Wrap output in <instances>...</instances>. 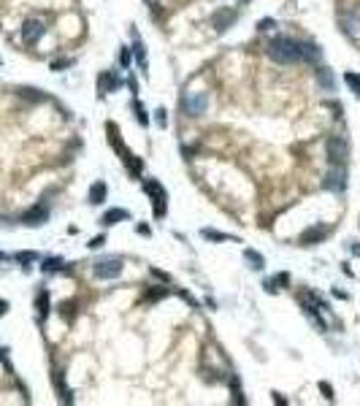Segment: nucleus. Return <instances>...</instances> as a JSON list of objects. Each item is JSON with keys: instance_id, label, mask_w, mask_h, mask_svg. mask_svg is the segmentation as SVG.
<instances>
[{"instance_id": "nucleus-1", "label": "nucleus", "mask_w": 360, "mask_h": 406, "mask_svg": "<svg viewBox=\"0 0 360 406\" xmlns=\"http://www.w3.org/2000/svg\"><path fill=\"white\" fill-rule=\"evenodd\" d=\"M268 57L279 65H293L301 60V44L290 36H274L268 41Z\"/></svg>"}, {"instance_id": "nucleus-2", "label": "nucleus", "mask_w": 360, "mask_h": 406, "mask_svg": "<svg viewBox=\"0 0 360 406\" xmlns=\"http://www.w3.org/2000/svg\"><path fill=\"white\" fill-rule=\"evenodd\" d=\"M122 265H125L122 257H103L92 265V274H95L98 279H117L122 274Z\"/></svg>"}, {"instance_id": "nucleus-3", "label": "nucleus", "mask_w": 360, "mask_h": 406, "mask_svg": "<svg viewBox=\"0 0 360 406\" xmlns=\"http://www.w3.org/2000/svg\"><path fill=\"white\" fill-rule=\"evenodd\" d=\"M184 106V114H190V117H201L203 111L208 108V95L206 92H187L182 101Z\"/></svg>"}, {"instance_id": "nucleus-4", "label": "nucleus", "mask_w": 360, "mask_h": 406, "mask_svg": "<svg viewBox=\"0 0 360 406\" xmlns=\"http://www.w3.org/2000/svg\"><path fill=\"white\" fill-rule=\"evenodd\" d=\"M347 157H350V144L339 136L328 138V160L333 162V165H344Z\"/></svg>"}, {"instance_id": "nucleus-5", "label": "nucleus", "mask_w": 360, "mask_h": 406, "mask_svg": "<svg viewBox=\"0 0 360 406\" xmlns=\"http://www.w3.org/2000/svg\"><path fill=\"white\" fill-rule=\"evenodd\" d=\"M144 193L152 198L154 214H157V217H162V214H165V190L160 187V182H154V179H147V182H144Z\"/></svg>"}, {"instance_id": "nucleus-6", "label": "nucleus", "mask_w": 360, "mask_h": 406, "mask_svg": "<svg viewBox=\"0 0 360 406\" xmlns=\"http://www.w3.org/2000/svg\"><path fill=\"white\" fill-rule=\"evenodd\" d=\"M236 16H239V11H233V8H219V11H214V16H211V27L217 33H225L230 25L236 22Z\"/></svg>"}, {"instance_id": "nucleus-7", "label": "nucleus", "mask_w": 360, "mask_h": 406, "mask_svg": "<svg viewBox=\"0 0 360 406\" xmlns=\"http://www.w3.org/2000/svg\"><path fill=\"white\" fill-rule=\"evenodd\" d=\"M46 27L41 19H27L25 25H22V38H25V44H38L41 38H44Z\"/></svg>"}, {"instance_id": "nucleus-8", "label": "nucleus", "mask_w": 360, "mask_h": 406, "mask_svg": "<svg viewBox=\"0 0 360 406\" xmlns=\"http://www.w3.org/2000/svg\"><path fill=\"white\" fill-rule=\"evenodd\" d=\"M322 187L325 190H344L347 187V171H344V165H333L330 168V173L325 176V182H322Z\"/></svg>"}, {"instance_id": "nucleus-9", "label": "nucleus", "mask_w": 360, "mask_h": 406, "mask_svg": "<svg viewBox=\"0 0 360 406\" xmlns=\"http://www.w3.org/2000/svg\"><path fill=\"white\" fill-rule=\"evenodd\" d=\"M46 219H49V208L41 203V206H33L30 211H25V217H22V222L25 225H44Z\"/></svg>"}, {"instance_id": "nucleus-10", "label": "nucleus", "mask_w": 360, "mask_h": 406, "mask_svg": "<svg viewBox=\"0 0 360 406\" xmlns=\"http://www.w3.org/2000/svg\"><path fill=\"white\" fill-rule=\"evenodd\" d=\"M325 236H328V228H325V225H314V228L301 233V244H304V247H311V244H320Z\"/></svg>"}, {"instance_id": "nucleus-11", "label": "nucleus", "mask_w": 360, "mask_h": 406, "mask_svg": "<svg viewBox=\"0 0 360 406\" xmlns=\"http://www.w3.org/2000/svg\"><path fill=\"white\" fill-rule=\"evenodd\" d=\"M117 87H119V79L114 76V73L106 71V73H101V76H98V90H101V92H114Z\"/></svg>"}, {"instance_id": "nucleus-12", "label": "nucleus", "mask_w": 360, "mask_h": 406, "mask_svg": "<svg viewBox=\"0 0 360 406\" xmlns=\"http://www.w3.org/2000/svg\"><path fill=\"white\" fill-rule=\"evenodd\" d=\"M301 60H306V62H317V60H320V46L311 44V41L301 44Z\"/></svg>"}, {"instance_id": "nucleus-13", "label": "nucleus", "mask_w": 360, "mask_h": 406, "mask_svg": "<svg viewBox=\"0 0 360 406\" xmlns=\"http://www.w3.org/2000/svg\"><path fill=\"white\" fill-rule=\"evenodd\" d=\"M127 217H130L127 208H108V211L103 214V225H117V222H122V219H127Z\"/></svg>"}, {"instance_id": "nucleus-14", "label": "nucleus", "mask_w": 360, "mask_h": 406, "mask_svg": "<svg viewBox=\"0 0 360 406\" xmlns=\"http://www.w3.org/2000/svg\"><path fill=\"white\" fill-rule=\"evenodd\" d=\"M317 84H320L325 92H333V73H330L328 68H320V71H317Z\"/></svg>"}, {"instance_id": "nucleus-15", "label": "nucleus", "mask_w": 360, "mask_h": 406, "mask_svg": "<svg viewBox=\"0 0 360 406\" xmlns=\"http://www.w3.org/2000/svg\"><path fill=\"white\" fill-rule=\"evenodd\" d=\"M106 184H103V182H95V184H92V187H90V203H101L103 198H106Z\"/></svg>"}, {"instance_id": "nucleus-16", "label": "nucleus", "mask_w": 360, "mask_h": 406, "mask_svg": "<svg viewBox=\"0 0 360 406\" xmlns=\"http://www.w3.org/2000/svg\"><path fill=\"white\" fill-rule=\"evenodd\" d=\"M244 257H247V263L252 265L255 271H260L265 265V260H263V254L260 252H255V249H247V252H244Z\"/></svg>"}, {"instance_id": "nucleus-17", "label": "nucleus", "mask_w": 360, "mask_h": 406, "mask_svg": "<svg viewBox=\"0 0 360 406\" xmlns=\"http://www.w3.org/2000/svg\"><path fill=\"white\" fill-rule=\"evenodd\" d=\"M38 311H41V317L49 314V293H46V290L38 293Z\"/></svg>"}, {"instance_id": "nucleus-18", "label": "nucleus", "mask_w": 360, "mask_h": 406, "mask_svg": "<svg viewBox=\"0 0 360 406\" xmlns=\"http://www.w3.org/2000/svg\"><path fill=\"white\" fill-rule=\"evenodd\" d=\"M344 81H347V84H350L352 90H355L358 95H360V76H358V73H344Z\"/></svg>"}, {"instance_id": "nucleus-19", "label": "nucleus", "mask_w": 360, "mask_h": 406, "mask_svg": "<svg viewBox=\"0 0 360 406\" xmlns=\"http://www.w3.org/2000/svg\"><path fill=\"white\" fill-rule=\"evenodd\" d=\"M60 268H62V260L60 257H51V260H46V263H44L46 274H49V271H60Z\"/></svg>"}, {"instance_id": "nucleus-20", "label": "nucleus", "mask_w": 360, "mask_h": 406, "mask_svg": "<svg viewBox=\"0 0 360 406\" xmlns=\"http://www.w3.org/2000/svg\"><path fill=\"white\" fill-rule=\"evenodd\" d=\"M201 233L206 236V239H211V241H225V239H228L225 233H217V230H208V228H203Z\"/></svg>"}, {"instance_id": "nucleus-21", "label": "nucleus", "mask_w": 360, "mask_h": 406, "mask_svg": "<svg viewBox=\"0 0 360 406\" xmlns=\"http://www.w3.org/2000/svg\"><path fill=\"white\" fill-rule=\"evenodd\" d=\"M133 108H136V119L141 122V125H147V122H149V114L141 108V103H133Z\"/></svg>"}, {"instance_id": "nucleus-22", "label": "nucleus", "mask_w": 360, "mask_h": 406, "mask_svg": "<svg viewBox=\"0 0 360 406\" xmlns=\"http://www.w3.org/2000/svg\"><path fill=\"white\" fill-rule=\"evenodd\" d=\"M154 119H157V125H160V127H165V125H168V114H165V108L154 111Z\"/></svg>"}, {"instance_id": "nucleus-23", "label": "nucleus", "mask_w": 360, "mask_h": 406, "mask_svg": "<svg viewBox=\"0 0 360 406\" xmlns=\"http://www.w3.org/2000/svg\"><path fill=\"white\" fill-rule=\"evenodd\" d=\"M22 95L30 98V101H44V95H41L38 90H22Z\"/></svg>"}, {"instance_id": "nucleus-24", "label": "nucleus", "mask_w": 360, "mask_h": 406, "mask_svg": "<svg viewBox=\"0 0 360 406\" xmlns=\"http://www.w3.org/2000/svg\"><path fill=\"white\" fill-rule=\"evenodd\" d=\"M16 260H19V263H33L36 254H33V252H19V254H16Z\"/></svg>"}, {"instance_id": "nucleus-25", "label": "nucleus", "mask_w": 360, "mask_h": 406, "mask_svg": "<svg viewBox=\"0 0 360 406\" xmlns=\"http://www.w3.org/2000/svg\"><path fill=\"white\" fill-rule=\"evenodd\" d=\"M119 62H122V65H130V49H122L119 51Z\"/></svg>"}, {"instance_id": "nucleus-26", "label": "nucleus", "mask_w": 360, "mask_h": 406, "mask_svg": "<svg viewBox=\"0 0 360 406\" xmlns=\"http://www.w3.org/2000/svg\"><path fill=\"white\" fill-rule=\"evenodd\" d=\"M320 390L325 393V398H328V401H333V390H330V385H328V382H322V385H320Z\"/></svg>"}, {"instance_id": "nucleus-27", "label": "nucleus", "mask_w": 360, "mask_h": 406, "mask_svg": "<svg viewBox=\"0 0 360 406\" xmlns=\"http://www.w3.org/2000/svg\"><path fill=\"white\" fill-rule=\"evenodd\" d=\"M73 60H60V62H51V71H60V68H68Z\"/></svg>"}, {"instance_id": "nucleus-28", "label": "nucleus", "mask_w": 360, "mask_h": 406, "mask_svg": "<svg viewBox=\"0 0 360 406\" xmlns=\"http://www.w3.org/2000/svg\"><path fill=\"white\" fill-rule=\"evenodd\" d=\"M103 244H106V239H103V236H98V239H92V241H90V247H92V249H98V247H103Z\"/></svg>"}, {"instance_id": "nucleus-29", "label": "nucleus", "mask_w": 360, "mask_h": 406, "mask_svg": "<svg viewBox=\"0 0 360 406\" xmlns=\"http://www.w3.org/2000/svg\"><path fill=\"white\" fill-rule=\"evenodd\" d=\"M271 27H276V22H271V19H263V22H260V30H271Z\"/></svg>"}, {"instance_id": "nucleus-30", "label": "nucleus", "mask_w": 360, "mask_h": 406, "mask_svg": "<svg viewBox=\"0 0 360 406\" xmlns=\"http://www.w3.org/2000/svg\"><path fill=\"white\" fill-rule=\"evenodd\" d=\"M136 57H138V62H144V46L141 44L136 46Z\"/></svg>"}, {"instance_id": "nucleus-31", "label": "nucleus", "mask_w": 360, "mask_h": 406, "mask_svg": "<svg viewBox=\"0 0 360 406\" xmlns=\"http://www.w3.org/2000/svg\"><path fill=\"white\" fill-rule=\"evenodd\" d=\"M5 309H8V304H5V301H0V317L5 314Z\"/></svg>"}, {"instance_id": "nucleus-32", "label": "nucleus", "mask_w": 360, "mask_h": 406, "mask_svg": "<svg viewBox=\"0 0 360 406\" xmlns=\"http://www.w3.org/2000/svg\"><path fill=\"white\" fill-rule=\"evenodd\" d=\"M241 3H247V0H241Z\"/></svg>"}]
</instances>
